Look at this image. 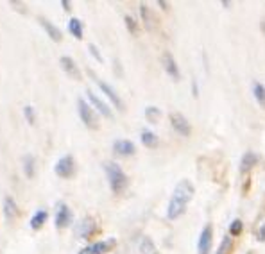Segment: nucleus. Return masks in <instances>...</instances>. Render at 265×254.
<instances>
[{
  "instance_id": "1",
  "label": "nucleus",
  "mask_w": 265,
  "mask_h": 254,
  "mask_svg": "<svg viewBox=\"0 0 265 254\" xmlns=\"http://www.w3.org/2000/svg\"><path fill=\"white\" fill-rule=\"evenodd\" d=\"M193 193H195V188L188 179H183L176 185L174 188V193L170 197V203L167 206V218L169 220H176L187 211L188 203L193 199Z\"/></svg>"
},
{
  "instance_id": "2",
  "label": "nucleus",
  "mask_w": 265,
  "mask_h": 254,
  "mask_svg": "<svg viewBox=\"0 0 265 254\" xmlns=\"http://www.w3.org/2000/svg\"><path fill=\"white\" fill-rule=\"evenodd\" d=\"M106 177H108L109 188L113 193H122L129 185V179L125 176V172L122 170V166L115 161H106L104 163Z\"/></svg>"
},
{
  "instance_id": "3",
  "label": "nucleus",
  "mask_w": 265,
  "mask_h": 254,
  "mask_svg": "<svg viewBox=\"0 0 265 254\" xmlns=\"http://www.w3.org/2000/svg\"><path fill=\"white\" fill-rule=\"evenodd\" d=\"M77 111H79V118L83 122L88 129H99V116L95 113V109L90 106L84 99L77 100Z\"/></svg>"
},
{
  "instance_id": "4",
  "label": "nucleus",
  "mask_w": 265,
  "mask_h": 254,
  "mask_svg": "<svg viewBox=\"0 0 265 254\" xmlns=\"http://www.w3.org/2000/svg\"><path fill=\"white\" fill-rule=\"evenodd\" d=\"M88 73L92 75V77H94V81L97 83V86L100 88V92H102V93H104L106 97L109 99V102L113 104V106H115L117 109H119V111H124V102H122V99H120V95L117 93V92H115L113 86H111V84H108L106 81H100L99 77H95V73L92 72V70H90Z\"/></svg>"
},
{
  "instance_id": "5",
  "label": "nucleus",
  "mask_w": 265,
  "mask_h": 254,
  "mask_svg": "<svg viewBox=\"0 0 265 254\" xmlns=\"http://www.w3.org/2000/svg\"><path fill=\"white\" fill-rule=\"evenodd\" d=\"M54 172H56V176L61 177V179H70V177L73 176V172H75V160H73L70 154L63 156V158H59V160L56 161Z\"/></svg>"
},
{
  "instance_id": "6",
  "label": "nucleus",
  "mask_w": 265,
  "mask_h": 254,
  "mask_svg": "<svg viewBox=\"0 0 265 254\" xmlns=\"http://www.w3.org/2000/svg\"><path fill=\"white\" fill-rule=\"evenodd\" d=\"M72 224H73L72 209H70L65 203H59L57 204V209H56V217H54V226H56L57 229H67V228H70Z\"/></svg>"
},
{
  "instance_id": "7",
  "label": "nucleus",
  "mask_w": 265,
  "mask_h": 254,
  "mask_svg": "<svg viewBox=\"0 0 265 254\" xmlns=\"http://www.w3.org/2000/svg\"><path fill=\"white\" fill-rule=\"evenodd\" d=\"M86 99H88L86 102H88L95 111H99L104 118H113V111H111V108H109L104 100L100 99L99 95H95L92 90H86Z\"/></svg>"
},
{
  "instance_id": "8",
  "label": "nucleus",
  "mask_w": 265,
  "mask_h": 254,
  "mask_svg": "<svg viewBox=\"0 0 265 254\" xmlns=\"http://www.w3.org/2000/svg\"><path fill=\"white\" fill-rule=\"evenodd\" d=\"M73 231H75L77 238H90L92 234L97 233V224H95V220L92 217H84L83 220H79L75 224Z\"/></svg>"
},
{
  "instance_id": "9",
  "label": "nucleus",
  "mask_w": 265,
  "mask_h": 254,
  "mask_svg": "<svg viewBox=\"0 0 265 254\" xmlns=\"http://www.w3.org/2000/svg\"><path fill=\"white\" fill-rule=\"evenodd\" d=\"M170 125L174 127L177 135L181 136H190L192 135V125L187 120V116L181 113H170Z\"/></svg>"
},
{
  "instance_id": "10",
  "label": "nucleus",
  "mask_w": 265,
  "mask_h": 254,
  "mask_svg": "<svg viewBox=\"0 0 265 254\" xmlns=\"http://www.w3.org/2000/svg\"><path fill=\"white\" fill-rule=\"evenodd\" d=\"M212 242H213V228H212V224H208V226H204L203 231H201V234H199L197 253L199 254H210Z\"/></svg>"
},
{
  "instance_id": "11",
  "label": "nucleus",
  "mask_w": 265,
  "mask_h": 254,
  "mask_svg": "<svg viewBox=\"0 0 265 254\" xmlns=\"http://www.w3.org/2000/svg\"><path fill=\"white\" fill-rule=\"evenodd\" d=\"M59 65H61L63 72L67 73L68 77L75 79V81H81L83 79V73H81V68L77 67V63L73 61L70 56H61L59 57Z\"/></svg>"
},
{
  "instance_id": "12",
  "label": "nucleus",
  "mask_w": 265,
  "mask_h": 254,
  "mask_svg": "<svg viewBox=\"0 0 265 254\" xmlns=\"http://www.w3.org/2000/svg\"><path fill=\"white\" fill-rule=\"evenodd\" d=\"M115 242L113 238L111 240H102V242H94V244H90L88 247H84V249L79 251V254H106L115 247Z\"/></svg>"
},
{
  "instance_id": "13",
  "label": "nucleus",
  "mask_w": 265,
  "mask_h": 254,
  "mask_svg": "<svg viewBox=\"0 0 265 254\" xmlns=\"http://www.w3.org/2000/svg\"><path fill=\"white\" fill-rule=\"evenodd\" d=\"M161 63H163V68H165V72L170 75L174 81H179L181 79V73H179V68H177V63L174 59L170 52H165L163 56H161Z\"/></svg>"
},
{
  "instance_id": "14",
  "label": "nucleus",
  "mask_w": 265,
  "mask_h": 254,
  "mask_svg": "<svg viewBox=\"0 0 265 254\" xmlns=\"http://www.w3.org/2000/svg\"><path fill=\"white\" fill-rule=\"evenodd\" d=\"M40 25L45 29V34H47L52 42H61L63 40L61 29H59L56 23H52L50 20H47V18H40Z\"/></svg>"
},
{
  "instance_id": "15",
  "label": "nucleus",
  "mask_w": 265,
  "mask_h": 254,
  "mask_svg": "<svg viewBox=\"0 0 265 254\" xmlns=\"http://www.w3.org/2000/svg\"><path fill=\"white\" fill-rule=\"evenodd\" d=\"M2 211H4V217L7 222H11L13 218L18 217V206H16V201L11 195H5L4 203H2Z\"/></svg>"
},
{
  "instance_id": "16",
  "label": "nucleus",
  "mask_w": 265,
  "mask_h": 254,
  "mask_svg": "<svg viewBox=\"0 0 265 254\" xmlns=\"http://www.w3.org/2000/svg\"><path fill=\"white\" fill-rule=\"evenodd\" d=\"M113 151L115 154L119 156H124V158H127V156H133L136 152V147L135 143L131 140H117L113 143Z\"/></svg>"
},
{
  "instance_id": "17",
  "label": "nucleus",
  "mask_w": 265,
  "mask_h": 254,
  "mask_svg": "<svg viewBox=\"0 0 265 254\" xmlns=\"http://www.w3.org/2000/svg\"><path fill=\"white\" fill-rule=\"evenodd\" d=\"M22 168H24V174L25 177L32 179V177L36 176V160H34V156L32 154H25L22 158Z\"/></svg>"
},
{
  "instance_id": "18",
  "label": "nucleus",
  "mask_w": 265,
  "mask_h": 254,
  "mask_svg": "<svg viewBox=\"0 0 265 254\" xmlns=\"http://www.w3.org/2000/svg\"><path fill=\"white\" fill-rule=\"evenodd\" d=\"M68 32L72 34L75 40H83L84 38V25L83 22L79 20V18H75V16H72L70 20H68Z\"/></svg>"
},
{
  "instance_id": "19",
  "label": "nucleus",
  "mask_w": 265,
  "mask_h": 254,
  "mask_svg": "<svg viewBox=\"0 0 265 254\" xmlns=\"http://www.w3.org/2000/svg\"><path fill=\"white\" fill-rule=\"evenodd\" d=\"M47 218H48L47 209H38V211L31 217V222H29V226H31V229H34V231H40V229L45 226Z\"/></svg>"
},
{
  "instance_id": "20",
  "label": "nucleus",
  "mask_w": 265,
  "mask_h": 254,
  "mask_svg": "<svg viewBox=\"0 0 265 254\" xmlns=\"http://www.w3.org/2000/svg\"><path fill=\"white\" fill-rule=\"evenodd\" d=\"M256 161H258V156L255 152H245L240 160V174H247L256 165Z\"/></svg>"
},
{
  "instance_id": "21",
  "label": "nucleus",
  "mask_w": 265,
  "mask_h": 254,
  "mask_svg": "<svg viewBox=\"0 0 265 254\" xmlns=\"http://www.w3.org/2000/svg\"><path fill=\"white\" fill-rule=\"evenodd\" d=\"M140 16L142 20H144V25H145L147 31H152L154 29V16H152L151 9L145 4H140Z\"/></svg>"
},
{
  "instance_id": "22",
  "label": "nucleus",
  "mask_w": 265,
  "mask_h": 254,
  "mask_svg": "<svg viewBox=\"0 0 265 254\" xmlns=\"http://www.w3.org/2000/svg\"><path fill=\"white\" fill-rule=\"evenodd\" d=\"M140 140H142V143L145 147H149V149H154V147L158 145V136L152 133V131H149V129H144L142 131V135H140Z\"/></svg>"
},
{
  "instance_id": "23",
  "label": "nucleus",
  "mask_w": 265,
  "mask_h": 254,
  "mask_svg": "<svg viewBox=\"0 0 265 254\" xmlns=\"http://www.w3.org/2000/svg\"><path fill=\"white\" fill-rule=\"evenodd\" d=\"M233 238L229 236V234H226L222 238V242H220V245H218V249L215 254H231L233 253Z\"/></svg>"
},
{
  "instance_id": "24",
  "label": "nucleus",
  "mask_w": 265,
  "mask_h": 254,
  "mask_svg": "<svg viewBox=\"0 0 265 254\" xmlns=\"http://www.w3.org/2000/svg\"><path fill=\"white\" fill-rule=\"evenodd\" d=\"M253 95H255V99L258 100V104L265 109V86L264 84L262 83L253 84Z\"/></svg>"
},
{
  "instance_id": "25",
  "label": "nucleus",
  "mask_w": 265,
  "mask_h": 254,
  "mask_svg": "<svg viewBox=\"0 0 265 254\" xmlns=\"http://www.w3.org/2000/svg\"><path fill=\"white\" fill-rule=\"evenodd\" d=\"M140 253L142 254H156V247H154L151 238L144 236V238L140 240Z\"/></svg>"
},
{
  "instance_id": "26",
  "label": "nucleus",
  "mask_w": 265,
  "mask_h": 254,
  "mask_svg": "<svg viewBox=\"0 0 265 254\" xmlns=\"http://www.w3.org/2000/svg\"><path fill=\"white\" fill-rule=\"evenodd\" d=\"M145 118L149 120L151 124H156L158 120L161 118V111L156 106H149V108H145Z\"/></svg>"
},
{
  "instance_id": "27",
  "label": "nucleus",
  "mask_w": 265,
  "mask_h": 254,
  "mask_svg": "<svg viewBox=\"0 0 265 254\" xmlns=\"http://www.w3.org/2000/svg\"><path fill=\"white\" fill-rule=\"evenodd\" d=\"M124 23H125V27H127V31H129L131 34H138V22H136L133 16L125 15L124 16Z\"/></svg>"
},
{
  "instance_id": "28",
  "label": "nucleus",
  "mask_w": 265,
  "mask_h": 254,
  "mask_svg": "<svg viewBox=\"0 0 265 254\" xmlns=\"http://www.w3.org/2000/svg\"><path fill=\"white\" fill-rule=\"evenodd\" d=\"M242 229H244L242 220H240V218H235L233 222H231V226H229V236H239V234L242 233Z\"/></svg>"
},
{
  "instance_id": "29",
  "label": "nucleus",
  "mask_w": 265,
  "mask_h": 254,
  "mask_svg": "<svg viewBox=\"0 0 265 254\" xmlns=\"http://www.w3.org/2000/svg\"><path fill=\"white\" fill-rule=\"evenodd\" d=\"M24 116H25V120L29 124H34L36 122V111H34V108L32 106H25L24 108Z\"/></svg>"
},
{
  "instance_id": "30",
  "label": "nucleus",
  "mask_w": 265,
  "mask_h": 254,
  "mask_svg": "<svg viewBox=\"0 0 265 254\" xmlns=\"http://www.w3.org/2000/svg\"><path fill=\"white\" fill-rule=\"evenodd\" d=\"M88 50H90V54H92V56H94L95 59H97V61H99V63H102V54H100V52H99V48L95 47L94 43H90V45H88Z\"/></svg>"
},
{
  "instance_id": "31",
  "label": "nucleus",
  "mask_w": 265,
  "mask_h": 254,
  "mask_svg": "<svg viewBox=\"0 0 265 254\" xmlns=\"http://www.w3.org/2000/svg\"><path fill=\"white\" fill-rule=\"evenodd\" d=\"M258 240H260V242H265V224L258 229Z\"/></svg>"
},
{
  "instance_id": "32",
  "label": "nucleus",
  "mask_w": 265,
  "mask_h": 254,
  "mask_svg": "<svg viewBox=\"0 0 265 254\" xmlns=\"http://www.w3.org/2000/svg\"><path fill=\"white\" fill-rule=\"evenodd\" d=\"M61 5H63V9H65V11L72 9V5H70V2H68V0H61Z\"/></svg>"
},
{
  "instance_id": "33",
  "label": "nucleus",
  "mask_w": 265,
  "mask_h": 254,
  "mask_svg": "<svg viewBox=\"0 0 265 254\" xmlns=\"http://www.w3.org/2000/svg\"><path fill=\"white\" fill-rule=\"evenodd\" d=\"M158 5H160L161 9H167V2H163V0H160V2H158Z\"/></svg>"
},
{
  "instance_id": "34",
  "label": "nucleus",
  "mask_w": 265,
  "mask_h": 254,
  "mask_svg": "<svg viewBox=\"0 0 265 254\" xmlns=\"http://www.w3.org/2000/svg\"><path fill=\"white\" fill-rule=\"evenodd\" d=\"M156 254H158V253H156Z\"/></svg>"
}]
</instances>
